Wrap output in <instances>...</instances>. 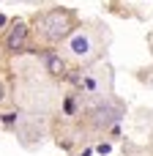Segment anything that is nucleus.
Returning a JSON list of instances; mask_svg holds the SVG:
<instances>
[{
	"label": "nucleus",
	"instance_id": "7",
	"mask_svg": "<svg viewBox=\"0 0 153 156\" xmlns=\"http://www.w3.org/2000/svg\"><path fill=\"white\" fill-rule=\"evenodd\" d=\"M0 99H3V88H0Z\"/></svg>",
	"mask_w": 153,
	"mask_h": 156
},
{
	"label": "nucleus",
	"instance_id": "2",
	"mask_svg": "<svg viewBox=\"0 0 153 156\" xmlns=\"http://www.w3.org/2000/svg\"><path fill=\"white\" fill-rule=\"evenodd\" d=\"M25 41H27V25L25 22H16L5 38V49L8 52H22L25 49Z\"/></svg>",
	"mask_w": 153,
	"mask_h": 156
},
{
	"label": "nucleus",
	"instance_id": "6",
	"mask_svg": "<svg viewBox=\"0 0 153 156\" xmlns=\"http://www.w3.org/2000/svg\"><path fill=\"white\" fill-rule=\"evenodd\" d=\"M0 25H5V16H3V14H0Z\"/></svg>",
	"mask_w": 153,
	"mask_h": 156
},
{
	"label": "nucleus",
	"instance_id": "3",
	"mask_svg": "<svg viewBox=\"0 0 153 156\" xmlns=\"http://www.w3.org/2000/svg\"><path fill=\"white\" fill-rule=\"evenodd\" d=\"M41 63H44V69L52 77H63L66 74V63H63V58L57 52H41Z\"/></svg>",
	"mask_w": 153,
	"mask_h": 156
},
{
	"label": "nucleus",
	"instance_id": "5",
	"mask_svg": "<svg viewBox=\"0 0 153 156\" xmlns=\"http://www.w3.org/2000/svg\"><path fill=\"white\" fill-rule=\"evenodd\" d=\"M3 121H5V123H8V126H11V123H14V121H16V112H8V115H3Z\"/></svg>",
	"mask_w": 153,
	"mask_h": 156
},
{
	"label": "nucleus",
	"instance_id": "1",
	"mask_svg": "<svg viewBox=\"0 0 153 156\" xmlns=\"http://www.w3.org/2000/svg\"><path fill=\"white\" fill-rule=\"evenodd\" d=\"M68 30H71V14H68V11H49V14L41 19V33H44L49 41L66 38Z\"/></svg>",
	"mask_w": 153,
	"mask_h": 156
},
{
	"label": "nucleus",
	"instance_id": "4",
	"mask_svg": "<svg viewBox=\"0 0 153 156\" xmlns=\"http://www.w3.org/2000/svg\"><path fill=\"white\" fill-rule=\"evenodd\" d=\"M71 52H74V55H79V58L90 55V36H85V33L74 36V38H71Z\"/></svg>",
	"mask_w": 153,
	"mask_h": 156
}]
</instances>
